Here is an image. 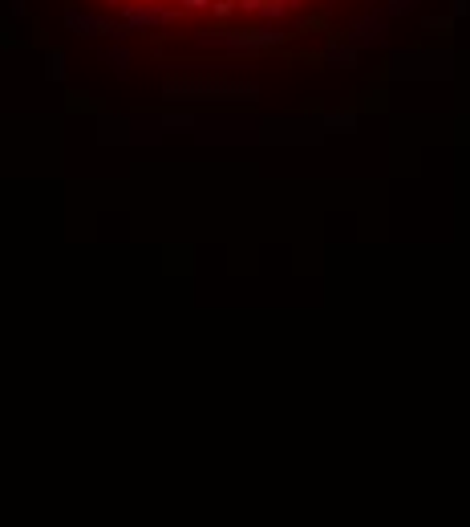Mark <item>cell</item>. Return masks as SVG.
Returning a JSON list of instances; mask_svg holds the SVG:
<instances>
[{
	"mask_svg": "<svg viewBox=\"0 0 470 527\" xmlns=\"http://www.w3.org/2000/svg\"><path fill=\"white\" fill-rule=\"evenodd\" d=\"M171 102H223V97H259L256 86H239V82H167L163 89Z\"/></svg>",
	"mask_w": 470,
	"mask_h": 527,
	"instance_id": "1",
	"label": "cell"
},
{
	"mask_svg": "<svg viewBox=\"0 0 470 527\" xmlns=\"http://www.w3.org/2000/svg\"><path fill=\"white\" fill-rule=\"evenodd\" d=\"M235 12H239V0H215V4H211L215 21H227V16H235Z\"/></svg>",
	"mask_w": 470,
	"mask_h": 527,
	"instance_id": "2",
	"label": "cell"
},
{
	"mask_svg": "<svg viewBox=\"0 0 470 527\" xmlns=\"http://www.w3.org/2000/svg\"><path fill=\"white\" fill-rule=\"evenodd\" d=\"M284 12H288V0H268V4H263V16H268V21H280Z\"/></svg>",
	"mask_w": 470,
	"mask_h": 527,
	"instance_id": "3",
	"label": "cell"
},
{
	"mask_svg": "<svg viewBox=\"0 0 470 527\" xmlns=\"http://www.w3.org/2000/svg\"><path fill=\"white\" fill-rule=\"evenodd\" d=\"M183 12H211V4L215 0H174Z\"/></svg>",
	"mask_w": 470,
	"mask_h": 527,
	"instance_id": "4",
	"label": "cell"
},
{
	"mask_svg": "<svg viewBox=\"0 0 470 527\" xmlns=\"http://www.w3.org/2000/svg\"><path fill=\"white\" fill-rule=\"evenodd\" d=\"M263 4L268 0H239V12L244 16H263Z\"/></svg>",
	"mask_w": 470,
	"mask_h": 527,
	"instance_id": "5",
	"label": "cell"
},
{
	"mask_svg": "<svg viewBox=\"0 0 470 527\" xmlns=\"http://www.w3.org/2000/svg\"><path fill=\"white\" fill-rule=\"evenodd\" d=\"M163 122H167V126H195V118H191V114H167Z\"/></svg>",
	"mask_w": 470,
	"mask_h": 527,
	"instance_id": "6",
	"label": "cell"
},
{
	"mask_svg": "<svg viewBox=\"0 0 470 527\" xmlns=\"http://www.w3.org/2000/svg\"><path fill=\"white\" fill-rule=\"evenodd\" d=\"M329 57H333V61H344V65H349V61H353V49H341V45H333V49H329Z\"/></svg>",
	"mask_w": 470,
	"mask_h": 527,
	"instance_id": "7",
	"label": "cell"
},
{
	"mask_svg": "<svg viewBox=\"0 0 470 527\" xmlns=\"http://www.w3.org/2000/svg\"><path fill=\"white\" fill-rule=\"evenodd\" d=\"M106 57H110V65H118V69H126V53H122V49H110Z\"/></svg>",
	"mask_w": 470,
	"mask_h": 527,
	"instance_id": "8",
	"label": "cell"
},
{
	"mask_svg": "<svg viewBox=\"0 0 470 527\" xmlns=\"http://www.w3.org/2000/svg\"><path fill=\"white\" fill-rule=\"evenodd\" d=\"M138 4H163V0H138Z\"/></svg>",
	"mask_w": 470,
	"mask_h": 527,
	"instance_id": "9",
	"label": "cell"
},
{
	"mask_svg": "<svg viewBox=\"0 0 470 527\" xmlns=\"http://www.w3.org/2000/svg\"><path fill=\"white\" fill-rule=\"evenodd\" d=\"M288 4H300V0H288Z\"/></svg>",
	"mask_w": 470,
	"mask_h": 527,
	"instance_id": "10",
	"label": "cell"
}]
</instances>
